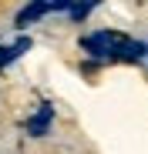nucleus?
Wrapping results in <instances>:
<instances>
[{
    "instance_id": "f257e3e1",
    "label": "nucleus",
    "mask_w": 148,
    "mask_h": 154,
    "mask_svg": "<svg viewBox=\"0 0 148 154\" xmlns=\"http://www.w3.org/2000/svg\"><path fill=\"white\" fill-rule=\"evenodd\" d=\"M114 40H118V34H111V30H94V34L81 37V47L88 50V54H91L94 60H111Z\"/></svg>"
},
{
    "instance_id": "423d86ee",
    "label": "nucleus",
    "mask_w": 148,
    "mask_h": 154,
    "mask_svg": "<svg viewBox=\"0 0 148 154\" xmlns=\"http://www.w3.org/2000/svg\"><path fill=\"white\" fill-rule=\"evenodd\" d=\"M91 7H98V0H78V4H71V17L74 20H84L91 14Z\"/></svg>"
},
{
    "instance_id": "39448f33",
    "label": "nucleus",
    "mask_w": 148,
    "mask_h": 154,
    "mask_svg": "<svg viewBox=\"0 0 148 154\" xmlns=\"http://www.w3.org/2000/svg\"><path fill=\"white\" fill-rule=\"evenodd\" d=\"M31 50V37H20L17 44H10V47H0V67H7V64H14L20 54H27Z\"/></svg>"
},
{
    "instance_id": "f03ea898",
    "label": "nucleus",
    "mask_w": 148,
    "mask_h": 154,
    "mask_svg": "<svg viewBox=\"0 0 148 154\" xmlns=\"http://www.w3.org/2000/svg\"><path fill=\"white\" fill-rule=\"evenodd\" d=\"M148 54V47L135 37H125V34H118L114 40V50H111V60H141Z\"/></svg>"
},
{
    "instance_id": "20e7f679",
    "label": "nucleus",
    "mask_w": 148,
    "mask_h": 154,
    "mask_svg": "<svg viewBox=\"0 0 148 154\" xmlns=\"http://www.w3.org/2000/svg\"><path fill=\"white\" fill-rule=\"evenodd\" d=\"M44 14H51V0H31V4L17 14V27H27V23L40 20Z\"/></svg>"
},
{
    "instance_id": "7ed1b4c3",
    "label": "nucleus",
    "mask_w": 148,
    "mask_h": 154,
    "mask_svg": "<svg viewBox=\"0 0 148 154\" xmlns=\"http://www.w3.org/2000/svg\"><path fill=\"white\" fill-rule=\"evenodd\" d=\"M51 124H54V107H51V104H40V107H37V114L27 121V134L44 137L47 131H51Z\"/></svg>"
}]
</instances>
